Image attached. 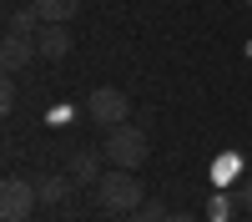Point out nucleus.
<instances>
[{"mask_svg":"<svg viewBox=\"0 0 252 222\" xmlns=\"http://www.w3.org/2000/svg\"><path fill=\"white\" fill-rule=\"evenodd\" d=\"M101 152H106L111 167L136 172V167H146V157H152V141H146V131H141V127L121 121V127H106V136H101Z\"/></svg>","mask_w":252,"mask_h":222,"instance_id":"f257e3e1","label":"nucleus"},{"mask_svg":"<svg viewBox=\"0 0 252 222\" xmlns=\"http://www.w3.org/2000/svg\"><path fill=\"white\" fill-rule=\"evenodd\" d=\"M96 197H101V207L106 212H136L141 202H146V192H141V177L136 172H126V167H116V172H106L96 182Z\"/></svg>","mask_w":252,"mask_h":222,"instance_id":"f03ea898","label":"nucleus"},{"mask_svg":"<svg viewBox=\"0 0 252 222\" xmlns=\"http://www.w3.org/2000/svg\"><path fill=\"white\" fill-rule=\"evenodd\" d=\"M86 116L96 121L101 131H106V127H121V121L131 116V101H126V91H116V86H101V91L86 96Z\"/></svg>","mask_w":252,"mask_h":222,"instance_id":"7ed1b4c3","label":"nucleus"},{"mask_svg":"<svg viewBox=\"0 0 252 222\" xmlns=\"http://www.w3.org/2000/svg\"><path fill=\"white\" fill-rule=\"evenodd\" d=\"M40 202V192L31 187L26 177H5L0 182V217L5 222H20V217H31V207Z\"/></svg>","mask_w":252,"mask_h":222,"instance_id":"20e7f679","label":"nucleus"},{"mask_svg":"<svg viewBox=\"0 0 252 222\" xmlns=\"http://www.w3.org/2000/svg\"><path fill=\"white\" fill-rule=\"evenodd\" d=\"M35 51L46 56V61H61V56H71V31L61 26V20H46V26L35 31Z\"/></svg>","mask_w":252,"mask_h":222,"instance_id":"39448f33","label":"nucleus"},{"mask_svg":"<svg viewBox=\"0 0 252 222\" xmlns=\"http://www.w3.org/2000/svg\"><path fill=\"white\" fill-rule=\"evenodd\" d=\"M101 161H106V152H91V147H81L76 157H71V182H81V187H96L101 177Z\"/></svg>","mask_w":252,"mask_h":222,"instance_id":"423d86ee","label":"nucleus"},{"mask_svg":"<svg viewBox=\"0 0 252 222\" xmlns=\"http://www.w3.org/2000/svg\"><path fill=\"white\" fill-rule=\"evenodd\" d=\"M31 56H40L35 40H26V35H5V40H0V66H5V76H15Z\"/></svg>","mask_w":252,"mask_h":222,"instance_id":"0eeeda50","label":"nucleus"},{"mask_svg":"<svg viewBox=\"0 0 252 222\" xmlns=\"http://www.w3.org/2000/svg\"><path fill=\"white\" fill-rule=\"evenodd\" d=\"M40 26H46V20H40L35 5H31V10H5V35H26V40H35Z\"/></svg>","mask_w":252,"mask_h":222,"instance_id":"6e6552de","label":"nucleus"},{"mask_svg":"<svg viewBox=\"0 0 252 222\" xmlns=\"http://www.w3.org/2000/svg\"><path fill=\"white\" fill-rule=\"evenodd\" d=\"M31 5L40 10V20H61V26H66V20L81 10V0H31Z\"/></svg>","mask_w":252,"mask_h":222,"instance_id":"1a4fd4ad","label":"nucleus"},{"mask_svg":"<svg viewBox=\"0 0 252 222\" xmlns=\"http://www.w3.org/2000/svg\"><path fill=\"white\" fill-rule=\"evenodd\" d=\"M35 192H40V202H61V197H66V177H61V172L56 177H40Z\"/></svg>","mask_w":252,"mask_h":222,"instance_id":"9d476101","label":"nucleus"},{"mask_svg":"<svg viewBox=\"0 0 252 222\" xmlns=\"http://www.w3.org/2000/svg\"><path fill=\"white\" fill-rule=\"evenodd\" d=\"M121 222H166V207H161V202H141V207L126 212Z\"/></svg>","mask_w":252,"mask_h":222,"instance_id":"9b49d317","label":"nucleus"},{"mask_svg":"<svg viewBox=\"0 0 252 222\" xmlns=\"http://www.w3.org/2000/svg\"><path fill=\"white\" fill-rule=\"evenodd\" d=\"M207 212H212V222H227V212H232V202H227V197H212V207H207Z\"/></svg>","mask_w":252,"mask_h":222,"instance_id":"f8f14e48","label":"nucleus"},{"mask_svg":"<svg viewBox=\"0 0 252 222\" xmlns=\"http://www.w3.org/2000/svg\"><path fill=\"white\" fill-rule=\"evenodd\" d=\"M0 106H5V111L15 106V81H10V76H5V81H0Z\"/></svg>","mask_w":252,"mask_h":222,"instance_id":"ddd939ff","label":"nucleus"},{"mask_svg":"<svg viewBox=\"0 0 252 222\" xmlns=\"http://www.w3.org/2000/svg\"><path fill=\"white\" fill-rule=\"evenodd\" d=\"M237 207H242V212H252V177L237 187Z\"/></svg>","mask_w":252,"mask_h":222,"instance_id":"4468645a","label":"nucleus"},{"mask_svg":"<svg viewBox=\"0 0 252 222\" xmlns=\"http://www.w3.org/2000/svg\"><path fill=\"white\" fill-rule=\"evenodd\" d=\"M166 222H197L192 212H166Z\"/></svg>","mask_w":252,"mask_h":222,"instance_id":"2eb2a0df","label":"nucleus"},{"mask_svg":"<svg viewBox=\"0 0 252 222\" xmlns=\"http://www.w3.org/2000/svg\"><path fill=\"white\" fill-rule=\"evenodd\" d=\"M242 5H247V10H252V0H242Z\"/></svg>","mask_w":252,"mask_h":222,"instance_id":"dca6fc26","label":"nucleus"},{"mask_svg":"<svg viewBox=\"0 0 252 222\" xmlns=\"http://www.w3.org/2000/svg\"><path fill=\"white\" fill-rule=\"evenodd\" d=\"M247 56H252V40H247Z\"/></svg>","mask_w":252,"mask_h":222,"instance_id":"f3484780","label":"nucleus"}]
</instances>
